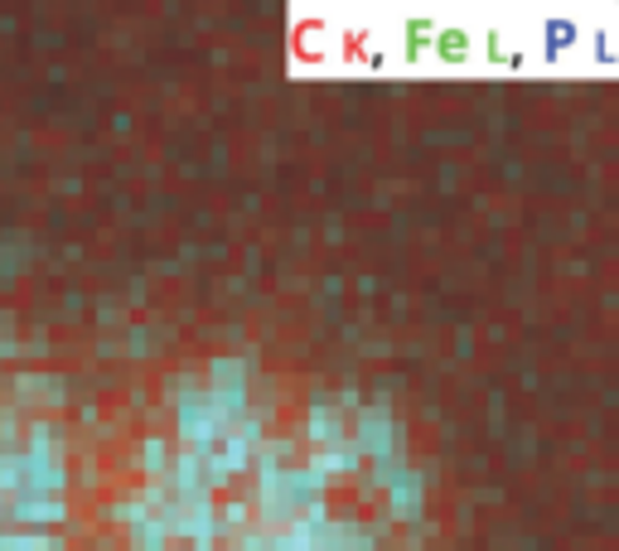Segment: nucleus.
<instances>
[{
	"mask_svg": "<svg viewBox=\"0 0 619 551\" xmlns=\"http://www.w3.org/2000/svg\"><path fill=\"white\" fill-rule=\"evenodd\" d=\"M427 44H431V24H427V20H411V24H407V54L417 58Z\"/></svg>",
	"mask_w": 619,
	"mask_h": 551,
	"instance_id": "2",
	"label": "nucleus"
},
{
	"mask_svg": "<svg viewBox=\"0 0 619 551\" xmlns=\"http://www.w3.org/2000/svg\"><path fill=\"white\" fill-rule=\"evenodd\" d=\"M465 54H469L465 30H445V34H441V58H451V64H460Z\"/></svg>",
	"mask_w": 619,
	"mask_h": 551,
	"instance_id": "1",
	"label": "nucleus"
},
{
	"mask_svg": "<svg viewBox=\"0 0 619 551\" xmlns=\"http://www.w3.org/2000/svg\"><path fill=\"white\" fill-rule=\"evenodd\" d=\"M566 40H572V24H552V48L566 44Z\"/></svg>",
	"mask_w": 619,
	"mask_h": 551,
	"instance_id": "3",
	"label": "nucleus"
}]
</instances>
